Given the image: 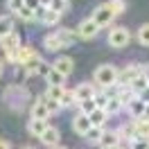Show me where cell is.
<instances>
[{"label":"cell","instance_id":"31","mask_svg":"<svg viewBox=\"0 0 149 149\" xmlns=\"http://www.w3.org/2000/svg\"><path fill=\"white\" fill-rule=\"evenodd\" d=\"M77 104V97H74V91H65L63 97H61V106L68 109V106H74Z\"/></svg>","mask_w":149,"mask_h":149},{"label":"cell","instance_id":"3","mask_svg":"<svg viewBox=\"0 0 149 149\" xmlns=\"http://www.w3.org/2000/svg\"><path fill=\"white\" fill-rule=\"evenodd\" d=\"M131 41V32L127 27H111L109 32V45L115 47V50H122V47H127Z\"/></svg>","mask_w":149,"mask_h":149},{"label":"cell","instance_id":"14","mask_svg":"<svg viewBox=\"0 0 149 149\" xmlns=\"http://www.w3.org/2000/svg\"><path fill=\"white\" fill-rule=\"evenodd\" d=\"M47 127H50V124H47V120H34V118H32V120L27 122V131L34 136V138H41V136L45 133Z\"/></svg>","mask_w":149,"mask_h":149},{"label":"cell","instance_id":"38","mask_svg":"<svg viewBox=\"0 0 149 149\" xmlns=\"http://www.w3.org/2000/svg\"><path fill=\"white\" fill-rule=\"evenodd\" d=\"M50 72H52V63H47V61H41V65H38L36 74H41V77H47Z\"/></svg>","mask_w":149,"mask_h":149},{"label":"cell","instance_id":"48","mask_svg":"<svg viewBox=\"0 0 149 149\" xmlns=\"http://www.w3.org/2000/svg\"><path fill=\"white\" fill-rule=\"evenodd\" d=\"M25 149H32V147H25Z\"/></svg>","mask_w":149,"mask_h":149},{"label":"cell","instance_id":"21","mask_svg":"<svg viewBox=\"0 0 149 149\" xmlns=\"http://www.w3.org/2000/svg\"><path fill=\"white\" fill-rule=\"evenodd\" d=\"M133 129H136V136H140V138H149V122H147V118L133 120Z\"/></svg>","mask_w":149,"mask_h":149},{"label":"cell","instance_id":"23","mask_svg":"<svg viewBox=\"0 0 149 149\" xmlns=\"http://www.w3.org/2000/svg\"><path fill=\"white\" fill-rule=\"evenodd\" d=\"M122 109H124V104L118 100V95H115V97H111V100L106 102V106H104V111L109 113V115H115V113H120Z\"/></svg>","mask_w":149,"mask_h":149},{"label":"cell","instance_id":"43","mask_svg":"<svg viewBox=\"0 0 149 149\" xmlns=\"http://www.w3.org/2000/svg\"><path fill=\"white\" fill-rule=\"evenodd\" d=\"M50 2H52V0H41V5H43V7H50Z\"/></svg>","mask_w":149,"mask_h":149},{"label":"cell","instance_id":"42","mask_svg":"<svg viewBox=\"0 0 149 149\" xmlns=\"http://www.w3.org/2000/svg\"><path fill=\"white\" fill-rule=\"evenodd\" d=\"M142 74L147 77V81H149V63H147V65H142Z\"/></svg>","mask_w":149,"mask_h":149},{"label":"cell","instance_id":"20","mask_svg":"<svg viewBox=\"0 0 149 149\" xmlns=\"http://www.w3.org/2000/svg\"><path fill=\"white\" fill-rule=\"evenodd\" d=\"M129 88H131V91H133L136 95H142V93H145V91L149 88V81H147V77H145V74H140L138 79H133V81L129 84Z\"/></svg>","mask_w":149,"mask_h":149},{"label":"cell","instance_id":"13","mask_svg":"<svg viewBox=\"0 0 149 149\" xmlns=\"http://www.w3.org/2000/svg\"><path fill=\"white\" fill-rule=\"evenodd\" d=\"M43 47H45L47 52H59V50H63V41L56 36V32H52V34H47L45 38H43Z\"/></svg>","mask_w":149,"mask_h":149},{"label":"cell","instance_id":"49","mask_svg":"<svg viewBox=\"0 0 149 149\" xmlns=\"http://www.w3.org/2000/svg\"><path fill=\"white\" fill-rule=\"evenodd\" d=\"M147 122H149V118H147Z\"/></svg>","mask_w":149,"mask_h":149},{"label":"cell","instance_id":"2","mask_svg":"<svg viewBox=\"0 0 149 149\" xmlns=\"http://www.w3.org/2000/svg\"><path fill=\"white\" fill-rule=\"evenodd\" d=\"M140 74H142V65H140V63H129V65H124L120 72H118V88L129 86L133 79H138Z\"/></svg>","mask_w":149,"mask_h":149},{"label":"cell","instance_id":"26","mask_svg":"<svg viewBox=\"0 0 149 149\" xmlns=\"http://www.w3.org/2000/svg\"><path fill=\"white\" fill-rule=\"evenodd\" d=\"M45 79H47V86H63V81H65V77L61 72H56L54 68H52V72L47 74Z\"/></svg>","mask_w":149,"mask_h":149},{"label":"cell","instance_id":"19","mask_svg":"<svg viewBox=\"0 0 149 149\" xmlns=\"http://www.w3.org/2000/svg\"><path fill=\"white\" fill-rule=\"evenodd\" d=\"M41 61H43V59H41V54H38V52H34V54L29 56L25 63H20V65H23V68H25L29 74H36V70H38V65H41Z\"/></svg>","mask_w":149,"mask_h":149},{"label":"cell","instance_id":"40","mask_svg":"<svg viewBox=\"0 0 149 149\" xmlns=\"http://www.w3.org/2000/svg\"><path fill=\"white\" fill-rule=\"evenodd\" d=\"M25 7H29V9L36 11L38 7H41V0H25Z\"/></svg>","mask_w":149,"mask_h":149},{"label":"cell","instance_id":"34","mask_svg":"<svg viewBox=\"0 0 149 149\" xmlns=\"http://www.w3.org/2000/svg\"><path fill=\"white\" fill-rule=\"evenodd\" d=\"M23 7H25V0H7V9H9L14 16H16Z\"/></svg>","mask_w":149,"mask_h":149},{"label":"cell","instance_id":"27","mask_svg":"<svg viewBox=\"0 0 149 149\" xmlns=\"http://www.w3.org/2000/svg\"><path fill=\"white\" fill-rule=\"evenodd\" d=\"M77 106H79V113H84V115H91V113L97 109V104H95L93 97H91V100H84V102H79Z\"/></svg>","mask_w":149,"mask_h":149},{"label":"cell","instance_id":"6","mask_svg":"<svg viewBox=\"0 0 149 149\" xmlns=\"http://www.w3.org/2000/svg\"><path fill=\"white\" fill-rule=\"evenodd\" d=\"M91 129H93V124H91V118H88V115L79 113V115H74V118H72V131L77 133V136L86 138V133H88Z\"/></svg>","mask_w":149,"mask_h":149},{"label":"cell","instance_id":"22","mask_svg":"<svg viewBox=\"0 0 149 149\" xmlns=\"http://www.w3.org/2000/svg\"><path fill=\"white\" fill-rule=\"evenodd\" d=\"M14 32V20L11 16H0V38H5L7 34Z\"/></svg>","mask_w":149,"mask_h":149},{"label":"cell","instance_id":"32","mask_svg":"<svg viewBox=\"0 0 149 149\" xmlns=\"http://www.w3.org/2000/svg\"><path fill=\"white\" fill-rule=\"evenodd\" d=\"M16 18L25 20V23H32V20H36V18H34V9H29V7H23V9L16 14Z\"/></svg>","mask_w":149,"mask_h":149},{"label":"cell","instance_id":"7","mask_svg":"<svg viewBox=\"0 0 149 149\" xmlns=\"http://www.w3.org/2000/svg\"><path fill=\"white\" fill-rule=\"evenodd\" d=\"M52 68H54L56 72H61L63 77H68V74L74 70V61L70 59V56H65V54H61V56H56L54 61H52Z\"/></svg>","mask_w":149,"mask_h":149},{"label":"cell","instance_id":"47","mask_svg":"<svg viewBox=\"0 0 149 149\" xmlns=\"http://www.w3.org/2000/svg\"><path fill=\"white\" fill-rule=\"evenodd\" d=\"M54 149H68V147H61V145H59V147H54Z\"/></svg>","mask_w":149,"mask_h":149},{"label":"cell","instance_id":"37","mask_svg":"<svg viewBox=\"0 0 149 149\" xmlns=\"http://www.w3.org/2000/svg\"><path fill=\"white\" fill-rule=\"evenodd\" d=\"M93 100H95V104H97L100 109H104V106H106V102H109L111 97H109V95H106V93L102 91V93H95V97H93Z\"/></svg>","mask_w":149,"mask_h":149},{"label":"cell","instance_id":"46","mask_svg":"<svg viewBox=\"0 0 149 149\" xmlns=\"http://www.w3.org/2000/svg\"><path fill=\"white\" fill-rule=\"evenodd\" d=\"M111 149H124V147H122V145H118V147H111Z\"/></svg>","mask_w":149,"mask_h":149},{"label":"cell","instance_id":"10","mask_svg":"<svg viewBox=\"0 0 149 149\" xmlns=\"http://www.w3.org/2000/svg\"><path fill=\"white\" fill-rule=\"evenodd\" d=\"M95 86L88 84V81H84V84H79L77 88H74V97H77V104L84 102V100H91V97H95Z\"/></svg>","mask_w":149,"mask_h":149},{"label":"cell","instance_id":"41","mask_svg":"<svg viewBox=\"0 0 149 149\" xmlns=\"http://www.w3.org/2000/svg\"><path fill=\"white\" fill-rule=\"evenodd\" d=\"M0 149H11V145L7 142V140H0Z\"/></svg>","mask_w":149,"mask_h":149},{"label":"cell","instance_id":"15","mask_svg":"<svg viewBox=\"0 0 149 149\" xmlns=\"http://www.w3.org/2000/svg\"><path fill=\"white\" fill-rule=\"evenodd\" d=\"M102 149H111V147H118L120 145V133L118 131H104L102 140H100Z\"/></svg>","mask_w":149,"mask_h":149},{"label":"cell","instance_id":"50","mask_svg":"<svg viewBox=\"0 0 149 149\" xmlns=\"http://www.w3.org/2000/svg\"><path fill=\"white\" fill-rule=\"evenodd\" d=\"M147 149H149V147H147Z\"/></svg>","mask_w":149,"mask_h":149},{"label":"cell","instance_id":"5","mask_svg":"<svg viewBox=\"0 0 149 149\" xmlns=\"http://www.w3.org/2000/svg\"><path fill=\"white\" fill-rule=\"evenodd\" d=\"M100 29H102V27H100L93 18H86V20L79 23V27H77V36L84 38V41H91V38H95L97 34H100Z\"/></svg>","mask_w":149,"mask_h":149},{"label":"cell","instance_id":"17","mask_svg":"<svg viewBox=\"0 0 149 149\" xmlns=\"http://www.w3.org/2000/svg\"><path fill=\"white\" fill-rule=\"evenodd\" d=\"M88 118H91V124H93V127H102V129H104V122L109 120V113L104 111V109H100V106H97V109H95V111L91 113Z\"/></svg>","mask_w":149,"mask_h":149},{"label":"cell","instance_id":"45","mask_svg":"<svg viewBox=\"0 0 149 149\" xmlns=\"http://www.w3.org/2000/svg\"><path fill=\"white\" fill-rule=\"evenodd\" d=\"M145 118H149V102H147V109H145Z\"/></svg>","mask_w":149,"mask_h":149},{"label":"cell","instance_id":"1","mask_svg":"<svg viewBox=\"0 0 149 149\" xmlns=\"http://www.w3.org/2000/svg\"><path fill=\"white\" fill-rule=\"evenodd\" d=\"M118 68L111 63H102L97 70H95L93 74V79H95V84L100 86V88H111V86H118Z\"/></svg>","mask_w":149,"mask_h":149},{"label":"cell","instance_id":"35","mask_svg":"<svg viewBox=\"0 0 149 149\" xmlns=\"http://www.w3.org/2000/svg\"><path fill=\"white\" fill-rule=\"evenodd\" d=\"M109 5H111V9L115 11V16L124 14V9H127V2H124V0H109Z\"/></svg>","mask_w":149,"mask_h":149},{"label":"cell","instance_id":"33","mask_svg":"<svg viewBox=\"0 0 149 149\" xmlns=\"http://www.w3.org/2000/svg\"><path fill=\"white\" fill-rule=\"evenodd\" d=\"M43 102H45V106H47V111L50 113H59L63 106H61V102H56V100H50V97H45L43 95Z\"/></svg>","mask_w":149,"mask_h":149},{"label":"cell","instance_id":"25","mask_svg":"<svg viewBox=\"0 0 149 149\" xmlns=\"http://www.w3.org/2000/svg\"><path fill=\"white\" fill-rule=\"evenodd\" d=\"M63 93H65V88H63V86H47L45 97H50V100H56V102H61Z\"/></svg>","mask_w":149,"mask_h":149},{"label":"cell","instance_id":"8","mask_svg":"<svg viewBox=\"0 0 149 149\" xmlns=\"http://www.w3.org/2000/svg\"><path fill=\"white\" fill-rule=\"evenodd\" d=\"M0 47H2V52L7 54V52H16L20 47V34L14 29L11 34H7L5 38H0Z\"/></svg>","mask_w":149,"mask_h":149},{"label":"cell","instance_id":"44","mask_svg":"<svg viewBox=\"0 0 149 149\" xmlns=\"http://www.w3.org/2000/svg\"><path fill=\"white\" fill-rule=\"evenodd\" d=\"M2 72H5V63L0 61V77H2Z\"/></svg>","mask_w":149,"mask_h":149},{"label":"cell","instance_id":"24","mask_svg":"<svg viewBox=\"0 0 149 149\" xmlns=\"http://www.w3.org/2000/svg\"><path fill=\"white\" fill-rule=\"evenodd\" d=\"M102 136H104V129H102V127H93V129L86 133V140H88L91 145H100Z\"/></svg>","mask_w":149,"mask_h":149},{"label":"cell","instance_id":"18","mask_svg":"<svg viewBox=\"0 0 149 149\" xmlns=\"http://www.w3.org/2000/svg\"><path fill=\"white\" fill-rule=\"evenodd\" d=\"M115 95H118V100H120V102L124 104V109H127V106H129V104L133 102L136 97H140V95H136V93H133V91H131L129 86H124V88H120V91H118V93H115Z\"/></svg>","mask_w":149,"mask_h":149},{"label":"cell","instance_id":"39","mask_svg":"<svg viewBox=\"0 0 149 149\" xmlns=\"http://www.w3.org/2000/svg\"><path fill=\"white\" fill-rule=\"evenodd\" d=\"M45 11H47V7H43V5H41V7L34 11V18H36L38 23H43V18H45Z\"/></svg>","mask_w":149,"mask_h":149},{"label":"cell","instance_id":"36","mask_svg":"<svg viewBox=\"0 0 149 149\" xmlns=\"http://www.w3.org/2000/svg\"><path fill=\"white\" fill-rule=\"evenodd\" d=\"M149 147V138H133L131 140V145H129V149H147Z\"/></svg>","mask_w":149,"mask_h":149},{"label":"cell","instance_id":"9","mask_svg":"<svg viewBox=\"0 0 149 149\" xmlns=\"http://www.w3.org/2000/svg\"><path fill=\"white\" fill-rule=\"evenodd\" d=\"M41 142H43L45 147H50V149L59 147V142H61V133H59V129H56V127H47L45 133L41 136Z\"/></svg>","mask_w":149,"mask_h":149},{"label":"cell","instance_id":"4","mask_svg":"<svg viewBox=\"0 0 149 149\" xmlns=\"http://www.w3.org/2000/svg\"><path fill=\"white\" fill-rule=\"evenodd\" d=\"M91 18L100 25V27H109L113 20H115V11L111 9V5L109 2H104V5H100V7H95V11H93V16Z\"/></svg>","mask_w":149,"mask_h":149},{"label":"cell","instance_id":"29","mask_svg":"<svg viewBox=\"0 0 149 149\" xmlns=\"http://www.w3.org/2000/svg\"><path fill=\"white\" fill-rule=\"evenodd\" d=\"M61 16H63V14H59V11H52L50 7H47L45 18H43V25H56V23L61 20Z\"/></svg>","mask_w":149,"mask_h":149},{"label":"cell","instance_id":"30","mask_svg":"<svg viewBox=\"0 0 149 149\" xmlns=\"http://www.w3.org/2000/svg\"><path fill=\"white\" fill-rule=\"evenodd\" d=\"M68 7H70V0H52V2H50V9L59 11V14H63Z\"/></svg>","mask_w":149,"mask_h":149},{"label":"cell","instance_id":"28","mask_svg":"<svg viewBox=\"0 0 149 149\" xmlns=\"http://www.w3.org/2000/svg\"><path fill=\"white\" fill-rule=\"evenodd\" d=\"M138 41H140V45L149 47V23H145V25L138 27Z\"/></svg>","mask_w":149,"mask_h":149},{"label":"cell","instance_id":"12","mask_svg":"<svg viewBox=\"0 0 149 149\" xmlns=\"http://www.w3.org/2000/svg\"><path fill=\"white\" fill-rule=\"evenodd\" d=\"M145 109H147V102L142 100V97H136L133 102L127 106V111L131 113V118L133 120H138V118H145Z\"/></svg>","mask_w":149,"mask_h":149},{"label":"cell","instance_id":"11","mask_svg":"<svg viewBox=\"0 0 149 149\" xmlns=\"http://www.w3.org/2000/svg\"><path fill=\"white\" fill-rule=\"evenodd\" d=\"M29 113H32V118H34V120H47V118L52 115V113L47 111L45 102H43V95H41L36 102L32 104V111H29Z\"/></svg>","mask_w":149,"mask_h":149},{"label":"cell","instance_id":"16","mask_svg":"<svg viewBox=\"0 0 149 149\" xmlns=\"http://www.w3.org/2000/svg\"><path fill=\"white\" fill-rule=\"evenodd\" d=\"M56 36L63 41V45L65 47H70L74 43V38H79L77 36V29H68V27H61V29H56Z\"/></svg>","mask_w":149,"mask_h":149}]
</instances>
